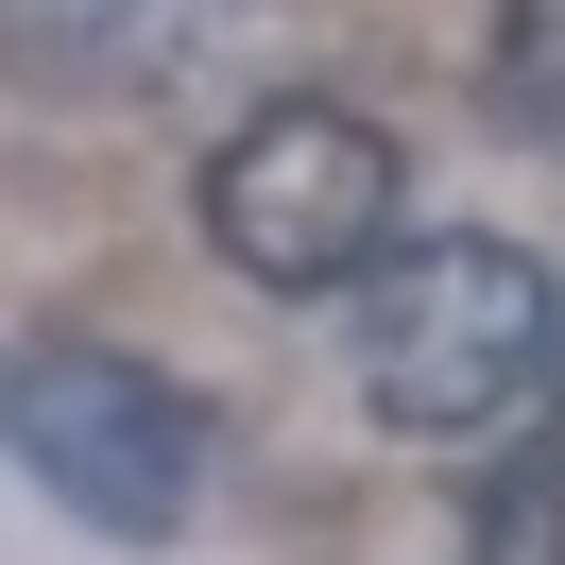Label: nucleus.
Segmentation results:
<instances>
[{
  "mask_svg": "<svg viewBox=\"0 0 565 565\" xmlns=\"http://www.w3.org/2000/svg\"><path fill=\"white\" fill-rule=\"evenodd\" d=\"M548 343H565V291L514 241H394L343 291V377L394 428H428V446H480L497 412H531L548 394Z\"/></svg>",
  "mask_w": 565,
  "mask_h": 565,
  "instance_id": "obj_1",
  "label": "nucleus"
},
{
  "mask_svg": "<svg viewBox=\"0 0 565 565\" xmlns=\"http://www.w3.org/2000/svg\"><path fill=\"white\" fill-rule=\"evenodd\" d=\"M394 138L360 104H257L241 138L206 154V257L223 275H257V291H360L394 257Z\"/></svg>",
  "mask_w": 565,
  "mask_h": 565,
  "instance_id": "obj_2",
  "label": "nucleus"
},
{
  "mask_svg": "<svg viewBox=\"0 0 565 565\" xmlns=\"http://www.w3.org/2000/svg\"><path fill=\"white\" fill-rule=\"evenodd\" d=\"M0 446L35 462L52 514L120 531V548H172L189 497H206V412H189L154 360H120V343H35L0 377Z\"/></svg>",
  "mask_w": 565,
  "mask_h": 565,
  "instance_id": "obj_3",
  "label": "nucleus"
},
{
  "mask_svg": "<svg viewBox=\"0 0 565 565\" xmlns=\"http://www.w3.org/2000/svg\"><path fill=\"white\" fill-rule=\"evenodd\" d=\"M480 104H497V138L565 154V0H497V52H480Z\"/></svg>",
  "mask_w": 565,
  "mask_h": 565,
  "instance_id": "obj_4",
  "label": "nucleus"
},
{
  "mask_svg": "<svg viewBox=\"0 0 565 565\" xmlns=\"http://www.w3.org/2000/svg\"><path fill=\"white\" fill-rule=\"evenodd\" d=\"M462 565H565V480L548 462H497L462 497Z\"/></svg>",
  "mask_w": 565,
  "mask_h": 565,
  "instance_id": "obj_5",
  "label": "nucleus"
},
{
  "mask_svg": "<svg viewBox=\"0 0 565 565\" xmlns=\"http://www.w3.org/2000/svg\"><path fill=\"white\" fill-rule=\"evenodd\" d=\"M548 480H565V343H548Z\"/></svg>",
  "mask_w": 565,
  "mask_h": 565,
  "instance_id": "obj_6",
  "label": "nucleus"
}]
</instances>
